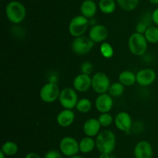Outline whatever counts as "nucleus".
Returning <instances> with one entry per match:
<instances>
[{
	"label": "nucleus",
	"mask_w": 158,
	"mask_h": 158,
	"mask_svg": "<svg viewBox=\"0 0 158 158\" xmlns=\"http://www.w3.org/2000/svg\"><path fill=\"white\" fill-rule=\"evenodd\" d=\"M60 94V89L58 85L54 81H49L45 84L40 91V97L46 103H52L57 99Z\"/></svg>",
	"instance_id": "423d86ee"
},
{
	"label": "nucleus",
	"mask_w": 158,
	"mask_h": 158,
	"mask_svg": "<svg viewBox=\"0 0 158 158\" xmlns=\"http://www.w3.org/2000/svg\"><path fill=\"white\" fill-rule=\"evenodd\" d=\"M6 15L9 22L13 24L21 23L26 16V7L20 2L12 1L6 6Z\"/></svg>",
	"instance_id": "f03ea898"
},
{
	"label": "nucleus",
	"mask_w": 158,
	"mask_h": 158,
	"mask_svg": "<svg viewBox=\"0 0 158 158\" xmlns=\"http://www.w3.org/2000/svg\"><path fill=\"white\" fill-rule=\"evenodd\" d=\"M110 85V80L105 73L97 72L93 75L91 88L97 94H100L108 92Z\"/></svg>",
	"instance_id": "1a4fd4ad"
},
{
	"label": "nucleus",
	"mask_w": 158,
	"mask_h": 158,
	"mask_svg": "<svg viewBox=\"0 0 158 158\" xmlns=\"http://www.w3.org/2000/svg\"><path fill=\"white\" fill-rule=\"evenodd\" d=\"M75 120V113L72 109H63L56 116V122L60 126L66 128L72 125Z\"/></svg>",
	"instance_id": "f3484780"
},
{
	"label": "nucleus",
	"mask_w": 158,
	"mask_h": 158,
	"mask_svg": "<svg viewBox=\"0 0 158 158\" xmlns=\"http://www.w3.org/2000/svg\"><path fill=\"white\" fill-rule=\"evenodd\" d=\"M92 102L89 100V99H86V98H83V99H80L78 101L77 104V106L76 108L78 112H80V113H88L92 108Z\"/></svg>",
	"instance_id": "b1692460"
},
{
	"label": "nucleus",
	"mask_w": 158,
	"mask_h": 158,
	"mask_svg": "<svg viewBox=\"0 0 158 158\" xmlns=\"http://www.w3.org/2000/svg\"><path fill=\"white\" fill-rule=\"evenodd\" d=\"M73 85L77 91L86 92L92 87V77L88 74L80 73L74 77Z\"/></svg>",
	"instance_id": "2eb2a0df"
},
{
	"label": "nucleus",
	"mask_w": 158,
	"mask_h": 158,
	"mask_svg": "<svg viewBox=\"0 0 158 158\" xmlns=\"http://www.w3.org/2000/svg\"><path fill=\"white\" fill-rule=\"evenodd\" d=\"M101 55L105 58H111L114 54V50L111 44L107 42H103L101 43L100 47Z\"/></svg>",
	"instance_id": "bb28decb"
},
{
	"label": "nucleus",
	"mask_w": 158,
	"mask_h": 158,
	"mask_svg": "<svg viewBox=\"0 0 158 158\" xmlns=\"http://www.w3.org/2000/svg\"><path fill=\"white\" fill-rule=\"evenodd\" d=\"M149 2L154 5H158V0H149Z\"/></svg>",
	"instance_id": "f704fd0d"
},
{
	"label": "nucleus",
	"mask_w": 158,
	"mask_h": 158,
	"mask_svg": "<svg viewBox=\"0 0 158 158\" xmlns=\"http://www.w3.org/2000/svg\"><path fill=\"white\" fill-rule=\"evenodd\" d=\"M123 91H124V86L120 81H118L111 84L108 93L112 97L117 98L121 96L123 94Z\"/></svg>",
	"instance_id": "a878e982"
},
{
	"label": "nucleus",
	"mask_w": 158,
	"mask_h": 158,
	"mask_svg": "<svg viewBox=\"0 0 158 158\" xmlns=\"http://www.w3.org/2000/svg\"><path fill=\"white\" fill-rule=\"evenodd\" d=\"M119 6L123 10L131 12L134 10L137 7L139 0H117Z\"/></svg>",
	"instance_id": "393cba45"
},
{
	"label": "nucleus",
	"mask_w": 158,
	"mask_h": 158,
	"mask_svg": "<svg viewBox=\"0 0 158 158\" xmlns=\"http://www.w3.org/2000/svg\"><path fill=\"white\" fill-rule=\"evenodd\" d=\"M89 19L82 15H76L70 20L68 26V30L72 37H75L83 36L89 27Z\"/></svg>",
	"instance_id": "20e7f679"
},
{
	"label": "nucleus",
	"mask_w": 158,
	"mask_h": 158,
	"mask_svg": "<svg viewBox=\"0 0 158 158\" xmlns=\"http://www.w3.org/2000/svg\"><path fill=\"white\" fill-rule=\"evenodd\" d=\"M96 148L100 153L111 154L117 144V138L113 131L104 129L96 136Z\"/></svg>",
	"instance_id": "f257e3e1"
},
{
	"label": "nucleus",
	"mask_w": 158,
	"mask_h": 158,
	"mask_svg": "<svg viewBox=\"0 0 158 158\" xmlns=\"http://www.w3.org/2000/svg\"><path fill=\"white\" fill-rule=\"evenodd\" d=\"M97 11V6L93 0H84L80 5L81 15L87 19H91L96 15Z\"/></svg>",
	"instance_id": "a211bd4d"
},
{
	"label": "nucleus",
	"mask_w": 158,
	"mask_h": 158,
	"mask_svg": "<svg viewBox=\"0 0 158 158\" xmlns=\"http://www.w3.org/2000/svg\"><path fill=\"white\" fill-rule=\"evenodd\" d=\"M94 43L89 37L83 35L75 37L71 44L72 50L77 55H85L93 49Z\"/></svg>",
	"instance_id": "6e6552de"
},
{
	"label": "nucleus",
	"mask_w": 158,
	"mask_h": 158,
	"mask_svg": "<svg viewBox=\"0 0 158 158\" xmlns=\"http://www.w3.org/2000/svg\"><path fill=\"white\" fill-rule=\"evenodd\" d=\"M69 158H84V157H83V156H80V155H75V156H71V157H69Z\"/></svg>",
	"instance_id": "e433bc0d"
},
{
	"label": "nucleus",
	"mask_w": 158,
	"mask_h": 158,
	"mask_svg": "<svg viewBox=\"0 0 158 158\" xmlns=\"http://www.w3.org/2000/svg\"><path fill=\"white\" fill-rule=\"evenodd\" d=\"M114 124L119 130L127 133L131 131L132 127V118L127 112H120L114 118Z\"/></svg>",
	"instance_id": "ddd939ff"
},
{
	"label": "nucleus",
	"mask_w": 158,
	"mask_h": 158,
	"mask_svg": "<svg viewBox=\"0 0 158 158\" xmlns=\"http://www.w3.org/2000/svg\"><path fill=\"white\" fill-rule=\"evenodd\" d=\"M6 155L2 150H0V158H6Z\"/></svg>",
	"instance_id": "c9c22d12"
},
{
	"label": "nucleus",
	"mask_w": 158,
	"mask_h": 158,
	"mask_svg": "<svg viewBox=\"0 0 158 158\" xmlns=\"http://www.w3.org/2000/svg\"><path fill=\"white\" fill-rule=\"evenodd\" d=\"M148 42L143 34L134 33L128 39V48L134 56L140 57L146 53Z\"/></svg>",
	"instance_id": "7ed1b4c3"
},
{
	"label": "nucleus",
	"mask_w": 158,
	"mask_h": 158,
	"mask_svg": "<svg viewBox=\"0 0 158 158\" xmlns=\"http://www.w3.org/2000/svg\"><path fill=\"white\" fill-rule=\"evenodd\" d=\"M93 71H94V65L89 61L83 62L80 66V71H81L82 74L89 75L93 72Z\"/></svg>",
	"instance_id": "c85d7f7f"
},
{
	"label": "nucleus",
	"mask_w": 158,
	"mask_h": 158,
	"mask_svg": "<svg viewBox=\"0 0 158 158\" xmlns=\"http://www.w3.org/2000/svg\"><path fill=\"white\" fill-rule=\"evenodd\" d=\"M101 127L102 126L99 122L98 119L90 118V119L85 121L83 126V130L86 136L96 137L100 133Z\"/></svg>",
	"instance_id": "dca6fc26"
},
{
	"label": "nucleus",
	"mask_w": 158,
	"mask_h": 158,
	"mask_svg": "<svg viewBox=\"0 0 158 158\" xmlns=\"http://www.w3.org/2000/svg\"><path fill=\"white\" fill-rule=\"evenodd\" d=\"M98 120L102 127L110 126L113 123V121H114V119H113L112 115L110 114L109 112L101 113L99 116Z\"/></svg>",
	"instance_id": "cd10ccee"
},
{
	"label": "nucleus",
	"mask_w": 158,
	"mask_h": 158,
	"mask_svg": "<svg viewBox=\"0 0 158 158\" xmlns=\"http://www.w3.org/2000/svg\"><path fill=\"white\" fill-rule=\"evenodd\" d=\"M25 158H42L38 153H35V152H30V153H27L25 156Z\"/></svg>",
	"instance_id": "473e14b6"
},
{
	"label": "nucleus",
	"mask_w": 158,
	"mask_h": 158,
	"mask_svg": "<svg viewBox=\"0 0 158 158\" xmlns=\"http://www.w3.org/2000/svg\"><path fill=\"white\" fill-rule=\"evenodd\" d=\"M117 5L114 0H100L99 9L103 13L109 15L116 10Z\"/></svg>",
	"instance_id": "412c9836"
},
{
	"label": "nucleus",
	"mask_w": 158,
	"mask_h": 158,
	"mask_svg": "<svg viewBox=\"0 0 158 158\" xmlns=\"http://www.w3.org/2000/svg\"><path fill=\"white\" fill-rule=\"evenodd\" d=\"M1 150L6 155V156H15L19 151V146L13 141H6L2 146Z\"/></svg>",
	"instance_id": "4be33fe9"
},
{
	"label": "nucleus",
	"mask_w": 158,
	"mask_h": 158,
	"mask_svg": "<svg viewBox=\"0 0 158 158\" xmlns=\"http://www.w3.org/2000/svg\"><path fill=\"white\" fill-rule=\"evenodd\" d=\"M114 106V99L109 93L98 94L95 100V107L100 113L109 112Z\"/></svg>",
	"instance_id": "f8f14e48"
},
{
	"label": "nucleus",
	"mask_w": 158,
	"mask_h": 158,
	"mask_svg": "<svg viewBox=\"0 0 158 158\" xmlns=\"http://www.w3.org/2000/svg\"><path fill=\"white\" fill-rule=\"evenodd\" d=\"M144 37L148 43L153 44L158 43V26H148Z\"/></svg>",
	"instance_id": "5701e85b"
},
{
	"label": "nucleus",
	"mask_w": 158,
	"mask_h": 158,
	"mask_svg": "<svg viewBox=\"0 0 158 158\" xmlns=\"http://www.w3.org/2000/svg\"><path fill=\"white\" fill-rule=\"evenodd\" d=\"M135 158H152L154 155L152 145L147 140H140L135 145L134 149Z\"/></svg>",
	"instance_id": "4468645a"
},
{
	"label": "nucleus",
	"mask_w": 158,
	"mask_h": 158,
	"mask_svg": "<svg viewBox=\"0 0 158 158\" xmlns=\"http://www.w3.org/2000/svg\"><path fill=\"white\" fill-rule=\"evenodd\" d=\"M137 83L142 87H147L152 85L156 80L157 74L152 68H143L136 74Z\"/></svg>",
	"instance_id": "9d476101"
},
{
	"label": "nucleus",
	"mask_w": 158,
	"mask_h": 158,
	"mask_svg": "<svg viewBox=\"0 0 158 158\" xmlns=\"http://www.w3.org/2000/svg\"><path fill=\"white\" fill-rule=\"evenodd\" d=\"M148 26L146 23H143V22H140L136 26V33H138L143 34L144 35L145 32L148 29Z\"/></svg>",
	"instance_id": "7c9ffc66"
},
{
	"label": "nucleus",
	"mask_w": 158,
	"mask_h": 158,
	"mask_svg": "<svg viewBox=\"0 0 158 158\" xmlns=\"http://www.w3.org/2000/svg\"><path fill=\"white\" fill-rule=\"evenodd\" d=\"M111 158H115L114 156H111Z\"/></svg>",
	"instance_id": "4c0bfd02"
},
{
	"label": "nucleus",
	"mask_w": 158,
	"mask_h": 158,
	"mask_svg": "<svg viewBox=\"0 0 158 158\" xmlns=\"http://www.w3.org/2000/svg\"><path fill=\"white\" fill-rule=\"evenodd\" d=\"M43 158H63V154L60 153V151L56 150H49L47 153L45 154Z\"/></svg>",
	"instance_id": "c756f323"
},
{
	"label": "nucleus",
	"mask_w": 158,
	"mask_h": 158,
	"mask_svg": "<svg viewBox=\"0 0 158 158\" xmlns=\"http://www.w3.org/2000/svg\"><path fill=\"white\" fill-rule=\"evenodd\" d=\"M59 102L64 109H73L78 102V94L73 88H64L60 91Z\"/></svg>",
	"instance_id": "39448f33"
},
{
	"label": "nucleus",
	"mask_w": 158,
	"mask_h": 158,
	"mask_svg": "<svg viewBox=\"0 0 158 158\" xmlns=\"http://www.w3.org/2000/svg\"><path fill=\"white\" fill-rule=\"evenodd\" d=\"M119 81L123 85V86L129 87L132 86L137 82V77L136 74H134L131 71H123L119 74Z\"/></svg>",
	"instance_id": "aec40b11"
},
{
	"label": "nucleus",
	"mask_w": 158,
	"mask_h": 158,
	"mask_svg": "<svg viewBox=\"0 0 158 158\" xmlns=\"http://www.w3.org/2000/svg\"><path fill=\"white\" fill-rule=\"evenodd\" d=\"M99 158H111V156L109 153H100Z\"/></svg>",
	"instance_id": "72a5a7b5"
},
{
	"label": "nucleus",
	"mask_w": 158,
	"mask_h": 158,
	"mask_svg": "<svg viewBox=\"0 0 158 158\" xmlns=\"http://www.w3.org/2000/svg\"><path fill=\"white\" fill-rule=\"evenodd\" d=\"M80 152L82 153H89L96 148V140L94 137L85 136L79 142Z\"/></svg>",
	"instance_id": "6ab92c4d"
},
{
	"label": "nucleus",
	"mask_w": 158,
	"mask_h": 158,
	"mask_svg": "<svg viewBox=\"0 0 158 158\" xmlns=\"http://www.w3.org/2000/svg\"><path fill=\"white\" fill-rule=\"evenodd\" d=\"M151 19H152V21L154 22V24L158 26V8L153 11L152 14H151Z\"/></svg>",
	"instance_id": "2f4dec72"
},
{
	"label": "nucleus",
	"mask_w": 158,
	"mask_h": 158,
	"mask_svg": "<svg viewBox=\"0 0 158 158\" xmlns=\"http://www.w3.org/2000/svg\"><path fill=\"white\" fill-rule=\"evenodd\" d=\"M60 151L63 156L71 157L78 154L80 152L79 142L72 136H64L59 144Z\"/></svg>",
	"instance_id": "0eeeda50"
},
{
	"label": "nucleus",
	"mask_w": 158,
	"mask_h": 158,
	"mask_svg": "<svg viewBox=\"0 0 158 158\" xmlns=\"http://www.w3.org/2000/svg\"><path fill=\"white\" fill-rule=\"evenodd\" d=\"M109 32L107 28L101 24L94 25L89 30L88 37L94 43H102L107 39Z\"/></svg>",
	"instance_id": "9b49d317"
}]
</instances>
